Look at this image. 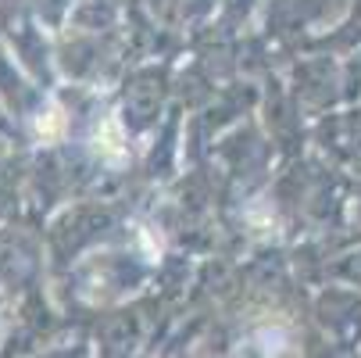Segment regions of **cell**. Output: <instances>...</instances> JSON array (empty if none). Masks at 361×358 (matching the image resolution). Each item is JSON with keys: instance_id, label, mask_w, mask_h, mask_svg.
I'll return each instance as SVG.
<instances>
[{"instance_id": "cell-1", "label": "cell", "mask_w": 361, "mask_h": 358, "mask_svg": "<svg viewBox=\"0 0 361 358\" xmlns=\"http://www.w3.org/2000/svg\"><path fill=\"white\" fill-rule=\"evenodd\" d=\"M61 126H65V115H61L58 108H50V112L39 115V122H36V129H39L43 140H54V136L61 133Z\"/></svg>"}]
</instances>
